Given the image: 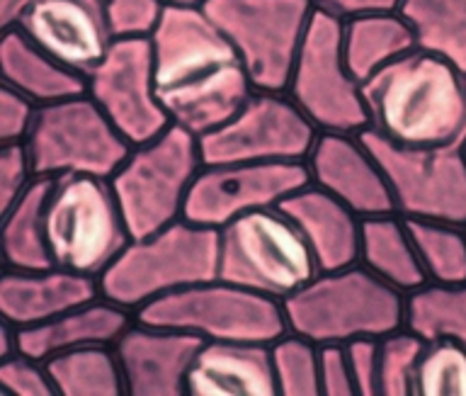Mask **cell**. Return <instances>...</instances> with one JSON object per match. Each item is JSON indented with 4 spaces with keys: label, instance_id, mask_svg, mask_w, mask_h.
Returning <instances> with one entry per match:
<instances>
[{
    "label": "cell",
    "instance_id": "cell-1",
    "mask_svg": "<svg viewBox=\"0 0 466 396\" xmlns=\"http://www.w3.org/2000/svg\"><path fill=\"white\" fill-rule=\"evenodd\" d=\"M151 45L156 96L173 125L202 137L253 96L238 52L202 5H167Z\"/></svg>",
    "mask_w": 466,
    "mask_h": 396
},
{
    "label": "cell",
    "instance_id": "cell-2",
    "mask_svg": "<svg viewBox=\"0 0 466 396\" xmlns=\"http://www.w3.org/2000/svg\"><path fill=\"white\" fill-rule=\"evenodd\" d=\"M371 132L400 148H454L466 141V76L415 46L362 83Z\"/></svg>",
    "mask_w": 466,
    "mask_h": 396
},
{
    "label": "cell",
    "instance_id": "cell-3",
    "mask_svg": "<svg viewBox=\"0 0 466 396\" xmlns=\"http://www.w3.org/2000/svg\"><path fill=\"white\" fill-rule=\"evenodd\" d=\"M282 307L291 333L316 345L384 338L406 326V294L360 263L319 272Z\"/></svg>",
    "mask_w": 466,
    "mask_h": 396
},
{
    "label": "cell",
    "instance_id": "cell-4",
    "mask_svg": "<svg viewBox=\"0 0 466 396\" xmlns=\"http://www.w3.org/2000/svg\"><path fill=\"white\" fill-rule=\"evenodd\" d=\"M218 278V228L185 217L127 249L102 272L100 294L137 314L148 301Z\"/></svg>",
    "mask_w": 466,
    "mask_h": 396
},
{
    "label": "cell",
    "instance_id": "cell-5",
    "mask_svg": "<svg viewBox=\"0 0 466 396\" xmlns=\"http://www.w3.org/2000/svg\"><path fill=\"white\" fill-rule=\"evenodd\" d=\"M44 227L54 265L90 278H100L131 241L109 178H51Z\"/></svg>",
    "mask_w": 466,
    "mask_h": 396
},
{
    "label": "cell",
    "instance_id": "cell-6",
    "mask_svg": "<svg viewBox=\"0 0 466 396\" xmlns=\"http://www.w3.org/2000/svg\"><path fill=\"white\" fill-rule=\"evenodd\" d=\"M309 241L282 207H262L218 228V278L284 301L319 275Z\"/></svg>",
    "mask_w": 466,
    "mask_h": 396
},
{
    "label": "cell",
    "instance_id": "cell-7",
    "mask_svg": "<svg viewBox=\"0 0 466 396\" xmlns=\"http://www.w3.org/2000/svg\"><path fill=\"white\" fill-rule=\"evenodd\" d=\"M202 166L199 137L180 125H170L156 139L131 148L109 178L131 239L151 236L182 219Z\"/></svg>",
    "mask_w": 466,
    "mask_h": 396
},
{
    "label": "cell",
    "instance_id": "cell-8",
    "mask_svg": "<svg viewBox=\"0 0 466 396\" xmlns=\"http://www.w3.org/2000/svg\"><path fill=\"white\" fill-rule=\"evenodd\" d=\"M137 319L228 343L269 345L289 330L282 301L221 278L148 301L138 309Z\"/></svg>",
    "mask_w": 466,
    "mask_h": 396
},
{
    "label": "cell",
    "instance_id": "cell-9",
    "mask_svg": "<svg viewBox=\"0 0 466 396\" xmlns=\"http://www.w3.org/2000/svg\"><path fill=\"white\" fill-rule=\"evenodd\" d=\"M204 13L238 52L255 90L287 93L311 23V0H204Z\"/></svg>",
    "mask_w": 466,
    "mask_h": 396
},
{
    "label": "cell",
    "instance_id": "cell-10",
    "mask_svg": "<svg viewBox=\"0 0 466 396\" xmlns=\"http://www.w3.org/2000/svg\"><path fill=\"white\" fill-rule=\"evenodd\" d=\"M25 147L36 178H112L134 148L87 93L39 105Z\"/></svg>",
    "mask_w": 466,
    "mask_h": 396
},
{
    "label": "cell",
    "instance_id": "cell-11",
    "mask_svg": "<svg viewBox=\"0 0 466 396\" xmlns=\"http://www.w3.org/2000/svg\"><path fill=\"white\" fill-rule=\"evenodd\" d=\"M287 96L319 132L360 134L370 127L362 83L342 52V20L316 10L291 68Z\"/></svg>",
    "mask_w": 466,
    "mask_h": 396
},
{
    "label": "cell",
    "instance_id": "cell-12",
    "mask_svg": "<svg viewBox=\"0 0 466 396\" xmlns=\"http://www.w3.org/2000/svg\"><path fill=\"white\" fill-rule=\"evenodd\" d=\"M360 139L377 156L403 219L466 227V156L454 148H400L362 129Z\"/></svg>",
    "mask_w": 466,
    "mask_h": 396
},
{
    "label": "cell",
    "instance_id": "cell-13",
    "mask_svg": "<svg viewBox=\"0 0 466 396\" xmlns=\"http://www.w3.org/2000/svg\"><path fill=\"white\" fill-rule=\"evenodd\" d=\"M319 134L287 93L253 90L233 117L199 137V148L207 166L306 163Z\"/></svg>",
    "mask_w": 466,
    "mask_h": 396
},
{
    "label": "cell",
    "instance_id": "cell-14",
    "mask_svg": "<svg viewBox=\"0 0 466 396\" xmlns=\"http://www.w3.org/2000/svg\"><path fill=\"white\" fill-rule=\"evenodd\" d=\"M87 96L131 147L163 134L173 119L156 96L151 37H116L105 59L86 76Z\"/></svg>",
    "mask_w": 466,
    "mask_h": 396
},
{
    "label": "cell",
    "instance_id": "cell-15",
    "mask_svg": "<svg viewBox=\"0 0 466 396\" xmlns=\"http://www.w3.org/2000/svg\"><path fill=\"white\" fill-rule=\"evenodd\" d=\"M309 183L306 163H204L182 217L199 227L224 228L248 212L279 207Z\"/></svg>",
    "mask_w": 466,
    "mask_h": 396
},
{
    "label": "cell",
    "instance_id": "cell-16",
    "mask_svg": "<svg viewBox=\"0 0 466 396\" xmlns=\"http://www.w3.org/2000/svg\"><path fill=\"white\" fill-rule=\"evenodd\" d=\"M17 30L80 76L90 74L115 42L102 0H36Z\"/></svg>",
    "mask_w": 466,
    "mask_h": 396
},
{
    "label": "cell",
    "instance_id": "cell-17",
    "mask_svg": "<svg viewBox=\"0 0 466 396\" xmlns=\"http://www.w3.org/2000/svg\"><path fill=\"white\" fill-rule=\"evenodd\" d=\"M204 338L134 319L115 343L129 396H182Z\"/></svg>",
    "mask_w": 466,
    "mask_h": 396
},
{
    "label": "cell",
    "instance_id": "cell-18",
    "mask_svg": "<svg viewBox=\"0 0 466 396\" xmlns=\"http://www.w3.org/2000/svg\"><path fill=\"white\" fill-rule=\"evenodd\" d=\"M306 166L313 185L340 199L362 219L396 212L384 170L360 134L320 132Z\"/></svg>",
    "mask_w": 466,
    "mask_h": 396
},
{
    "label": "cell",
    "instance_id": "cell-19",
    "mask_svg": "<svg viewBox=\"0 0 466 396\" xmlns=\"http://www.w3.org/2000/svg\"><path fill=\"white\" fill-rule=\"evenodd\" d=\"M100 282L90 275L51 268V270H10L0 275V319L17 329L39 326L64 311L97 300Z\"/></svg>",
    "mask_w": 466,
    "mask_h": 396
},
{
    "label": "cell",
    "instance_id": "cell-20",
    "mask_svg": "<svg viewBox=\"0 0 466 396\" xmlns=\"http://www.w3.org/2000/svg\"><path fill=\"white\" fill-rule=\"evenodd\" d=\"M279 207L301 228L320 272L360 263L362 217L342 205L340 199L320 190L319 185L309 183L289 195Z\"/></svg>",
    "mask_w": 466,
    "mask_h": 396
},
{
    "label": "cell",
    "instance_id": "cell-21",
    "mask_svg": "<svg viewBox=\"0 0 466 396\" xmlns=\"http://www.w3.org/2000/svg\"><path fill=\"white\" fill-rule=\"evenodd\" d=\"M268 343L204 340L187 377V396H275Z\"/></svg>",
    "mask_w": 466,
    "mask_h": 396
},
{
    "label": "cell",
    "instance_id": "cell-22",
    "mask_svg": "<svg viewBox=\"0 0 466 396\" xmlns=\"http://www.w3.org/2000/svg\"><path fill=\"white\" fill-rule=\"evenodd\" d=\"M134 319H137L134 311L105 297H97L46 323L17 329V350L46 362L54 355L78 350V348L115 345L124 330L134 323Z\"/></svg>",
    "mask_w": 466,
    "mask_h": 396
},
{
    "label": "cell",
    "instance_id": "cell-23",
    "mask_svg": "<svg viewBox=\"0 0 466 396\" xmlns=\"http://www.w3.org/2000/svg\"><path fill=\"white\" fill-rule=\"evenodd\" d=\"M0 74L3 83L36 105H49L86 93V76L76 74L54 56L29 42L17 27L3 30L0 42Z\"/></svg>",
    "mask_w": 466,
    "mask_h": 396
},
{
    "label": "cell",
    "instance_id": "cell-24",
    "mask_svg": "<svg viewBox=\"0 0 466 396\" xmlns=\"http://www.w3.org/2000/svg\"><path fill=\"white\" fill-rule=\"evenodd\" d=\"M360 265L406 297L428 285L406 219L396 212L364 217L360 234Z\"/></svg>",
    "mask_w": 466,
    "mask_h": 396
},
{
    "label": "cell",
    "instance_id": "cell-25",
    "mask_svg": "<svg viewBox=\"0 0 466 396\" xmlns=\"http://www.w3.org/2000/svg\"><path fill=\"white\" fill-rule=\"evenodd\" d=\"M415 49V35L399 10H379L342 20V52L357 81L371 76Z\"/></svg>",
    "mask_w": 466,
    "mask_h": 396
},
{
    "label": "cell",
    "instance_id": "cell-26",
    "mask_svg": "<svg viewBox=\"0 0 466 396\" xmlns=\"http://www.w3.org/2000/svg\"><path fill=\"white\" fill-rule=\"evenodd\" d=\"M51 178H35L27 190L0 214L3 263L10 270H51L56 268L46 243L44 212Z\"/></svg>",
    "mask_w": 466,
    "mask_h": 396
},
{
    "label": "cell",
    "instance_id": "cell-27",
    "mask_svg": "<svg viewBox=\"0 0 466 396\" xmlns=\"http://www.w3.org/2000/svg\"><path fill=\"white\" fill-rule=\"evenodd\" d=\"M399 13L415 35V46L450 61L466 76V0H400Z\"/></svg>",
    "mask_w": 466,
    "mask_h": 396
},
{
    "label": "cell",
    "instance_id": "cell-28",
    "mask_svg": "<svg viewBox=\"0 0 466 396\" xmlns=\"http://www.w3.org/2000/svg\"><path fill=\"white\" fill-rule=\"evenodd\" d=\"M49 377L61 396L127 394L115 345H90L61 352L46 362Z\"/></svg>",
    "mask_w": 466,
    "mask_h": 396
},
{
    "label": "cell",
    "instance_id": "cell-29",
    "mask_svg": "<svg viewBox=\"0 0 466 396\" xmlns=\"http://www.w3.org/2000/svg\"><path fill=\"white\" fill-rule=\"evenodd\" d=\"M406 329L425 340L450 338L466 345V282L422 285L406 297Z\"/></svg>",
    "mask_w": 466,
    "mask_h": 396
},
{
    "label": "cell",
    "instance_id": "cell-30",
    "mask_svg": "<svg viewBox=\"0 0 466 396\" xmlns=\"http://www.w3.org/2000/svg\"><path fill=\"white\" fill-rule=\"evenodd\" d=\"M406 224L430 285L466 282V227L422 219H406Z\"/></svg>",
    "mask_w": 466,
    "mask_h": 396
},
{
    "label": "cell",
    "instance_id": "cell-31",
    "mask_svg": "<svg viewBox=\"0 0 466 396\" xmlns=\"http://www.w3.org/2000/svg\"><path fill=\"white\" fill-rule=\"evenodd\" d=\"M413 396H466V345L450 338L428 340L415 370Z\"/></svg>",
    "mask_w": 466,
    "mask_h": 396
},
{
    "label": "cell",
    "instance_id": "cell-32",
    "mask_svg": "<svg viewBox=\"0 0 466 396\" xmlns=\"http://www.w3.org/2000/svg\"><path fill=\"white\" fill-rule=\"evenodd\" d=\"M272 370H275L277 394L282 396H319V345L309 338L287 330L275 343H269Z\"/></svg>",
    "mask_w": 466,
    "mask_h": 396
},
{
    "label": "cell",
    "instance_id": "cell-33",
    "mask_svg": "<svg viewBox=\"0 0 466 396\" xmlns=\"http://www.w3.org/2000/svg\"><path fill=\"white\" fill-rule=\"evenodd\" d=\"M425 343V338L406 326L379 338V396H413L415 370Z\"/></svg>",
    "mask_w": 466,
    "mask_h": 396
},
{
    "label": "cell",
    "instance_id": "cell-34",
    "mask_svg": "<svg viewBox=\"0 0 466 396\" xmlns=\"http://www.w3.org/2000/svg\"><path fill=\"white\" fill-rule=\"evenodd\" d=\"M116 37H151L166 13V0H102Z\"/></svg>",
    "mask_w": 466,
    "mask_h": 396
},
{
    "label": "cell",
    "instance_id": "cell-35",
    "mask_svg": "<svg viewBox=\"0 0 466 396\" xmlns=\"http://www.w3.org/2000/svg\"><path fill=\"white\" fill-rule=\"evenodd\" d=\"M0 391L7 396H54L56 387L42 360L25 352L0 358Z\"/></svg>",
    "mask_w": 466,
    "mask_h": 396
},
{
    "label": "cell",
    "instance_id": "cell-36",
    "mask_svg": "<svg viewBox=\"0 0 466 396\" xmlns=\"http://www.w3.org/2000/svg\"><path fill=\"white\" fill-rule=\"evenodd\" d=\"M35 178L25 141L0 144V214L27 190Z\"/></svg>",
    "mask_w": 466,
    "mask_h": 396
},
{
    "label": "cell",
    "instance_id": "cell-37",
    "mask_svg": "<svg viewBox=\"0 0 466 396\" xmlns=\"http://www.w3.org/2000/svg\"><path fill=\"white\" fill-rule=\"evenodd\" d=\"M39 105L22 96L15 88L5 86L0 88V144H15L27 139L29 129L35 125Z\"/></svg>",
    "mask_w": 466,
    "mask_h": 396
},
{
    "label": "cell",
    "instance_id": "cell-38",
    "mask_svg": "<svg viewBox=\"0 0 466 396\" xmlns=\"http://www.w3.org/2000/svg\"><path fill=\"white\" fill-rule=\"evenodd\" d=\"M320 394L323 396H352L357 394L352 370H350L348 348L340 343L319 345Z\"/></svg>",
    "mask_w": 466,
    "mask_h": 396
},
{
    "label": "cell",
    "instance_id": "cell-39",
    "mask_svg": "<svg viewBox=\"0 0 466 396\" xmlns=\"http://www.w3.org/2000/svg\"><path fill=\"white\" fill-rule=\"evenodd\" d=\"M345 348L357 396H379V338H357Z\"/></svg>",
    "mask_w": 466,
    "mask_h": 396
},
{
    "label": "cell",
    "instance_id": "cell-40",
    "mask_svg": "<svg viewBox=\"0 0 466 396\" xmlns=\"http://www.w3.org/2000/svg\"><path fill=\"white\" fill-rule=\"evenodd\" d=\"M313 8L330 15L350 20V17L379 13V10H399L400 0H311Z\"/></svg>",
    "mask_w": 466,
    "mask_h": 396
},
{
    "label": "cell",
    "instance_id": "cell-41",
    "mask_svg": "<svg viewBox=\"0 0 466 396\" xmlns=\"http://www.w3.org/2000/svg\"><path fill=\"white\" fill-rule=\"evenodd\" d=\"M36 0H0V27L3 30H10V27H17L20 17L27 13Z\"/></svg>",
    "mask_w": 466,
    "mask_h": 396
},
{
    "label": "cell",
    "instance_id": "cell-42",
    "mask_svg": "<svg viewBox=\"0 0 466 396\" xmlns=\"http://www.w3.org/2000/svg\"><path fill=\"white\" fill-rule=\"evenodd\" d=\"M166 5H182V8H199L204 0H166Z\"/></svg>",
    "mask_w": 466,
    "mask_h": 396
},
{
    "label": "cell",
    "instance_id": "cell-43",
    "mask_svg": "<svg viewBox=\"0 0 466 396\" xmlns=\"http://www.w3.org/2000/svg\"><path fill=\"white\" fill-rule=\"evenodd\" d=\"M461 151H464V156H466V141H464V147H461Z\"/></svg>",
    "mask_w": 466,
    "mask_h": 396
}]
</instances>
